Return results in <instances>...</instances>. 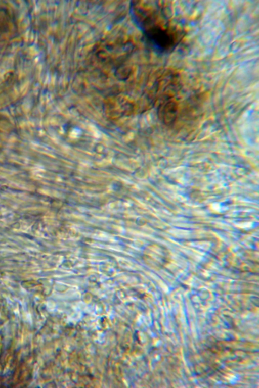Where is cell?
<instances>
[{
    "label": "cell",
    "instance_id": "1",
    "mask_svg": "<svg viewBox=\"0 0 259 388\" xmlns=\"http://www.w3.org/2000/svg\"><path fill=\"white\" fill-rule=\"evenodd\" d=\"M169 6L156 2H132L130 13L144 40L157 53L172 51L181 40L182 29L174 21Z\"/></svg>",
    "mask_w": 259,
    "mask_h": 388
}]
</instances>
